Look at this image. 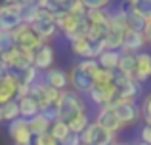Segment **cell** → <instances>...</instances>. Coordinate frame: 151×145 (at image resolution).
I'll list each match as a JSON object with an SVG mask.
<instances>
[{
    "mask_svg": "<svg viewBox=\"0 0 151 145\" xmlns=\"http://www.w3.org/2000/svg\"><path fill=\"white\" fill-rule=\"evenodd\" d=\"M82 113H88V111H86V103L81 97V94L75 92V90H63L61 97H59V103H58L59 120L69 124L71 120H75Z\"/></svg>",
    "mask_w": 151,
    "mask_h": 145,
    "instance_id": "6da1fadb",
    "label": "cell"
},
{
    "mask_svg": "<svg viewBox=\"0 0 151 145\" xmlns=\"http://www.w3.org/2000/svg\"><path fill=\"white\" fill-rule=\"evenodd\" d=\"M12 33H14L15 46H19L21 50H27V52H37L42 44H48V42H44L37 33H35L33 27H31V25H25V23H23V25H19L17 29L12 31Z\"/></svg>",
    "mask_w": 151,
    "mask_h": 145,
    "instance_id": "7a4b0ae2",
    "label": "cell"
},
{
    "mask_svg": "<svg viewBox=\"0 0 151 145\" xmlns=\"http://www.w3.org/2000/svg\"><path fill=\"white\" fill-rule=\"evenodd\" d=\"M81 138H82V143L84 145H113L117 141V134L105 130V128L100 126L96 120L82 132Z\"/></svg>",
    "mask_w": 151,
    "mask_h": 145,
    "instance_id": "3957f363",
    "label": "cell"
},
{
    "mask_svg": "<svg viewBox=\"0 0 151 145\" xmlns=\"http://www.w3.org/2000/svg\"><path fill=\"white\" fill-rule=\"evenodd\" d=\"M111 107H115L122 126H132V124H136L142 119V107H138L136 101H128V99H121L119 97Z\"/></svg>",
    "mask_w": 151,
    "mask_h": 145,
    "instance_id": "277c9868",
    "label": "cell"
},
{
    "mask_svg": "<svg viewBox=\"0 0 151 145\" xmlns=\"http://www.w3.org/2000/svg\"><path fill=\"white\" fill-rule=\"evenodd\" d=\"M31 27H33V31H35V33H37L44 42H48L50 38L59 31V29H58V23H55L54 14H52V11H46V10H40L37 21H35Z\"/></svg>",
    "mask_w": 151,
    "mask_h": 145,
    "instance_id": "5b68a950",
    "label": "cell"
},
{
    "mask_svg": "<svg viewBox=\"0 0 151 145\" xmlns=\"http://www.w3.org/2000/svg\"><path fill=\"white\" fill-rule=\"evenodd\" d=\"M8 134H10L12 141L15 145H33V141H35V136L31 132V126H29L27 119H17L14 122H10L8 124Z\"/></svg>",
    "mask_w": 151,
    "mask_h": 145,
    "instance_id": "8992f818",
    "label": "cell"
},
{
    "mask_svg": "<svg viewBox=\"0 0 151 145\" xmlns=\"http://www.w3.org/2000/svg\"><path fill=\"white\" fill-rule=\"evenodd\" d=\"M19 86H21V78H19L17 73L10 71L2 74V80H0V105L8 103L12 99H17Z\"/></svg>",
    "mask_w": 151,
    "mask_h": 145,
    "instance_id": "52a82bcc",
    "label": "cell"
},
{
    "mask_svg": "<svg viewBox=\"0 0 151 145\" xmlns=\"http://www.w3.org/2000/svg\"><path fill=\"white\" fill-rule=\"evenodd\" d=\"M21 21V4H12V6L0 8V31H15Z\"/></svg>",
    "mask_w": 151,
    "mask_h": 145,
    "instance_id": "ba28073f",
    "label": "cell"
},
{
    "mask_svg": "<svg viewBox=\"0 0 151 145\" xmlns=\"http://www.w3.org/2000/svg\"><path fill=\"white\" fill-rule=\"evenodd\" d=\"M69 80H71V88L78 94H88L90 90L96 86L94 82V76L88 73H84L78 65H75L73 69L69 71Z\"/></svg>",
    "mask_w": 151,
    "mask_h": 145,
    "instance_id": "9c48e42d",
    "label": "cell"
},
{
    "mask_svg": "<svg viewBox=\"0 0 151 145\" xmlns=\"http://www.w3.org/2000/svg\"><path fill=\"white\" fill-rule=\"evenodd\" d=\"M96 122L100 124V126H103L105 130L113 132V134H117L122 126L121 119H119L117 111H115V107H111V105H105V107H100V111H98L96 115Z\"/></svg>",
    "mask_w": 151,
    "mask_h": 145,
    "instance_id": "30bf717a",
    "label": "cell"
},
{
    "mask_svg": "<svg viewBox=\"0 0 151 145\" xmlns=\"http://www.w3.org/2000/svg\"><path fill=\"white\" fill-rule=\"evenodd\" d=\"M54 17H55V23H58V29L63 33L65 38H69L71 34L77 31L78 23H81V19L71 15L67 10H61V11H58V14H54Z\"/></svg>",
    "mask_w": 151,
    "mask_h": 145,
    "instance_id": "8fae6325",
    "label": "cell"
},
{
    "mask_svg": "<svg viewBox=\"0 0 151 145\" xmlns=\"http://www.w3.org/2000/svg\"><path fill=\"white\" fill-rule=\"evenodd\" d=\"M42 80L50 86V88H55L59 92L67 90V86H71V80H69V73H65L63 69H54L52 67L50 71L44 73V78Z\"/></svg>",
    "mask_w": 151,
    "mask_h": 145,
    "instance_id": "7c38bea8",
    "label": "cell"
},
{
    "mask_svg": "<svg viewBox=\"0 0 151 145\" xmlns=\"http://www.w3.org/2000/svg\"><path fill=\"white\" fill-rule=\"evenodd\" d=\"M147 44L145 34L140 31H126L124 34V42H122V52H130V54H142V48Z\"/></svg>",
    "mask_w": 151,
    "mask_h": 145,
    "instance_id": "4fadbf2b",
    "label": "cell"
},
{
    "mask_svg": "<svg viewBox=\"0 0 151 145\" xmlns=\"http://www.w3.org/2000/svg\"><path fill=\"white\" fill-rule=\"evenodd\" d=\"M54 61H55V52L50 44H42L35 52V67L38 71H50Z\"/></svg>",
    "mask_w": 151,
    "mask_h": 145,
    "instance_id": "5bb4252c",
    "label": "cell"
},
{
    "mask_svg": "<svg viewBox=\"0 0 151 145\" xmlns=\"http://www.w3.org/2000/svg\"><path fill=\"white\" fill-rule=\"evenodd\" d=\"M149 78H151V54L142 52V54H138V67H136V76H134V80L144 84Z\"/></svg>",
    "mask_w": 151,
    "mask_h": 145,
    "instance_id": "9a60e30c",
    "label": "cell"
},
{
    "mask_svg": "<svg viewBox=\"0 0 151 145\" xmlns=\"http://www.w3.org/2000/svg\"><path fill=\"white\" fill-rule=\"evenodd\" d=\"M121 57H122V50H105L98 61H100V67L107 69V71H119V65H121Z\"/></svg>",
    "mask_w": 151,
    "mask_h": 145,
    "instance_id": "2e32d148",
    "label": "cell"
},
{
    "mask_svg": "<svg viewBox=\"0 0 151 145\" xmlns=\"http://www.w3.org/2000/svg\"><path fill=\"white\" fill-rule=\"evenodd\" d=\"M29 126H31V132H33V136H35V138H38V136L50 134L52 126H54V120L48 119L44 113H40V115H37L35 119L29 120Z\"/></svg>",
    "mask_w": 151,
    "mask_h": 145,
    "instance_id": "e0dca14e",
    "label": "cell"
},
{
    "mask_svg": "<svg viewBox=\"0 0 151 145\" xmlns=\"http://www.w3.org/2000/svg\"><path fill=\"white\" fill-rule=\"evenodd\" d=\"M19 109H21V119H27V120L35 119L37 115H40V113H42L38 101L35 99V97H31V96L19 99Z\"/></svg>",
    "mask_w": 151,
    "mask_h": 145,
    "instance_id": "ac0fdd59",
    "label": "cell"
},
{
    "mask_svg": "<svg viewBox=\"0 0 151 145\" xmlns=\"http://www.w3.org/2000/svg\"><path fill=\"white\" fill-rule=\"evenodd\" d=\"M0 119L4 122H14V120L21 119V109H19V101L17 99H12L8 103L0 105Z\"/></svg>",
    "mask_w": 151,
    "mask_h": 145,
    "instance_id": "d6986e66",
    "label": "cell"
},
{
    "mask_svg": "<svg viewBox=\"0 0 151 145\" xmlns=\"http://www.w3.org/2000/svg\"><path fill=\"white\" fill-rule=\"evenodd\" d=\"M136 67H138V54L122 52L121 65H119V73H122V74H126V76L134 78V76H136Z\"/></svg>",
    "mask_w": 151,
    "mask_h": 145,
    "instance_id": "ffe728a7",
    "label": "cell"
},
{
    "mask_svg": "<svg viewBox=\"0 0 151 145\" xmlns=\"http://www.w3.org/2000/svg\"><path fill=\"white\" fill-rule=\"evenodd\" d=\"M71 50L75 56L82 57V59H92V42L88 38H78V40L71 42Z\"/></svg>",
    "mask_w": 151,
    "mask_h": 145,
    "instance_id": "44dd1931",
    "label": "cell"
},
{
    "mask_svg": "<svg viewBox=\"0 0 151 145\" xmlns=\"http://www.w3.org/2000/svg\"><path fill=\"white\" fill-rule=\"evenodd\" d=\"M145 27H147V19H145L142 14H138L136 8H128V29L144 33Z\"/></svg>",
    "mask_w": 151,
    "mask_h": 145,
    "instance_id": "7402d4cb",
    "label": "cell"
},
{
    "mask_svg": "<svg viewBox=\"0 0 151 145\" xmlns=\"http://www.w3.org/2000/svg\"><path fill=\"white\" fill-rule=\"evenodd\" d=\"M86 19H88L90 25L109 27V10H88Z\"/></svg>",
    "mask_w": 151,
    "mask_h": 145,
    "instance_id": "603a6c76",
    "label": "cell"
},
{
    "mask_svg": "<svg viewBox=\"0 0 151 145\" xmlns=\"http://www.w3.org/2000/svg\"><path fill=\"white\" fill-rule=\"evenodd\" d=\"M38 14H40L38 4H21V21L25 25H33L37 21Z\"/></svg>",
    "mask_w": 151,
    "mask_h": 145,
    "instance_id": "cb8c5ba5",
    "label": "cell"
},
{
    "mask_svg": "<svg viewBox=\"0 0 151 145\" xmlns=\"http://www.w3.org/2000/svg\"><path fill=\"white\" fill-rule=\"evenodd\" d=\"M50 134L54 136L59 143H61V141H65L73 132H71V128H69V124H67V122H63V120H55L54 126H52V130H50Z\"/></svg>",
    "mask_w": 151,
    "mask_h": 145,
    "instance_id": "d4e9b609",
    "label": "cell"
},
{
    "mask_svg": "<svg viewBox=\"0 0 151 145\" xmlns=\"http://www.w3.org/2000/svg\"><path fill=\"white\" fill-rule=\"evenodd\" d=\"M90 124H92V122H90L88 113H82V115H78L75 120H71V122H69V128H71V132H73V134L82 136V132H84Z\"/></svg>",
    "mask_w": 151,
    "mask_h": 145,
    "instance_id": "484cf974",
    "label": "cell"
},
{
    "mask_svg": "<svg viewBox=\"0 0 151 145\" xmlns=\"http://www.w3.org/2000/svg\"><path fill=\"white\" fill-rule=\"evenodd\" d=\"M115 78H117V73L107 71V69H100V71L94 74L96 86H111V84H115Z\"/></svg>",
    "mask_w": 151,
    "mask_h": 145,
    "instance_id": "4316f807",
    "label": "cell"
},
{
    "mask_svg": "<svg viewBox=\"0 0 151 145\" xmlns=\"http://www.w3.org/2000/svg\"><path fill=\"white\" fill-rule=\"evenodd\" d=\"M67 11H69L71 15H75V17H78V19H84L86 14H88V8L84 6L82 0H73V4L67 8Z\"/></svg>",
    "mask_w": 151,
    "mask_h": 145,
    "instance_id": "83f0119b",
    "label": "cell"
},
{
    "mask_svg": "<svg viewBox=\"0 0 151 145\" xmlns=\"http://www.w3.org/2000/svg\"><path fill=\"white\" fill-rule=\"evenodd\" d=\"M15 46L14 33L12 31H0V52H8Z\"/></svg>",
    "mask_w": 151,
    "mask_h": 145,
    "instance_id": "f1b7e54d",
    "label": "cell"
},
{
    "mask_svg": "<svg viewBox=\"0 0 151 145\" xmlns=\"http://www.w3.org/2000/svg\"><path fill=\"white\" fill-rule=\"evenodd\" d=\"M78 67H81L84 73L92 74V76L101 69V67H100V61H98V59H82V61H78Z\"/></svg>",
    "mask_w": 151,
    "mask_h": 145,
    "instance_id": "f546056e",
    "label": "cell"
},
{
    "mask_svg": "<svg viewBox=\"0 0 151 145\" xmlns=\"http://www.w3.org/2000/svg\"><path fill=\"white\" fill-rule=\"evenodd\" d=\"M19 78H21V82H23V84H27V86L37 84V82L40 80V78H38V69L37 67H31L29 71H25V73L19 74Z\"/></svg>",
    "mask_w": 151,
    "mask_h": 145,
    "instance_id": "4dcf8cb0",
    "label": "cell"
},
{
    "mask_svg": "<svg viewBox=\"0 0 151 145\" xmlns=\"http://www.w3.org/2000/svg\"><path fill=\"white\" fill-rule=\"evenodd\" d=\"M88 10H109L113 0H82Z\"/></svg>",
    "mask_w": 151,
    "mask_h": 145,
    "instance_id": "1f68e13d",
    "label": "cell"
},
{
    "mask_svg": "<svg viewBox=\"0 0 151 145\" xmlns=\"http://www.w3.org/2000/svg\"><path fill=\"white\" fill-rule=\"evenodd\" d=\"M142 119H144L145 124H149V126H151V94L145 96L144 103H142Z\"/></svg>",
    "mask_w": 151,
    "mask_h": 145,
    "instance_id": "d6a6232c",
    "label": "cell"
},
{
    "mask_svg": "<svg viewBox=\"0 0 151 145\" xmlns=\"http://www.w3.org/2000/svg\"><path fill=\"white\" fill-rule=\"evenodd\" d=\"M136 10H138V14H142L149 21L151 19V0H140L138 6H136Z\"/></svg>",
    "mask_w": 151,
    "mask_h": 145,
    "instance_id": "836d02e7",
    "label": "cell"
},
{
    "mask_svg": "<svg viewBox=\"0 0 151 145\" xmlns=\"http://www.w3.org/2000/svg\"><path fill=\"white\" fill-rule=\"evenodd\" d=\"M33 145H59V141L54 138L52 134H44V136H38V138H35Z\"/></svg>",
    "mask_w": 151,
    "mask_h": 145,
    "instance_id": "e575fe53",
    "label": "cell"
},
{
    "mask_svg": "<svg viewBox=\"0 0 151 145\" xmlns=\"http://www.w3.org/2000/svg\"><path fill=\"white\" fill-rule=\"evenodd\" d=\"M140 141L151 145V126H149V124H144V126H142V130H140Z\"/></svg>",
    "mask_w": 151,
    "mask_h": 145,
    "instance_id": "d590c367",
    "label": "cell"
},
{
    "mask_svg": "<svg viewBox=\"0 0 151 145\" xmlns=\"http://www.w3.org/2000/svg\"><path fill=\"white\" fill-rule=\"evenodd\" d=\"M59 145H82V138L78 134H71L65 141H61Z\"/></svg>",
    "mask_w": 151,
    "mask_h": 145,
    "instance_id": "8d00e7d4",
    "label": "cell"
},
{
    "mask_svg": "<svg viewBox=\"0 0 151 145\" xmlns=\"http://www.w3.org/2000/svg\"><path fill=\"white\" fill-rule=\"evenodd\" d=\"M52 2H54L55 6L59 8V10H67V8L73 4V0H52Z\"/></svg>",
    "mask_w": 151,
    "mask_h": 145,
    "instance_id": "74e56055",
    "label": "cell"
},
{
    "mask_svg": "<svg viewBox=\"0 0 151 145\" xmlns=\"http://www.w3.org/2000/svg\"><path fill=\"white\" fill-rule=\"evenodd\" d=\"M144 34H145V40H147V44H151V19L147 21V27H145Z\"/></svg>",
    "mask_w": 151,
    "mask_h": 145,
    "instance_id": "f35d334b",
    "label": "cell"
},
{
    "mask_svg": "<svg viewBox=\"0 0 151 145\" xmlns=\"http://www.w3.org/2000/svg\"><path fill=\"white\" fill-rule=\"evenodd\" d=\"M124 2H126V4H124L126 8H136V6H138V2H140V0H124Z\"/></svg>",
    "mask_w": 151,
    "mask_h": 145,
    "instance_id": "ab89813d",
    "label": "cell"
},
{
    "mask_svg": "<svg viewBox=\"0 0 151 145\" xmlns=\"http://www.w3.org/2000/svg\"><path fill=\"white\" fill-rule=\"evenodd\" d=\"M12 4H21V0H2V6H12Z\"/></svg>",
    "mask_w": 151,
    "mask_h": 145,
    "instance_id": "60d3db41",
    "label": "cell"
},
{
    "mask_svg": "<svg viewBox=\"0 0 151 145\" xmlns=\"http://www.w3.org/2000/svg\"><path fill=\"white\" fill-rule=\"evenodd\" d=\"M134 145H149V143H144V141H138V143H134Z\"/></svg>",
    "mask_w": 151,
    "mask_h": 145,
    "instance_id": "b9f144b4",
    "label": "cell"
},
{
    "mask_svg": "<svg viewBox=\"0 0 151 145\" xmlns=\"http://www.w3.org/2000/svg\"><path fill=\"white\" fill-rule=\"evenodd\" d=\"M122 145H128V143H122Z\"/></svg>",
    "mask_w": 151,
    "mask_h": 145,
    "instance_id": "7bdbcfd3",
    "label": "cell"
},
{
    "mask_svg": "<svg viewBox=\"0 0 151 145\" xmlns=\"http://www.w3.org/2000/svg\"><path fill=\"white\" fill-rule=\"evenodd\" d=\"M82 145H84V143H82Z\"/></svg>",
    "mask_w": 151,
    "mask_h": 145,
    "instance_id": "ee69618b",
    "label": "cell"
}]
</instances>
